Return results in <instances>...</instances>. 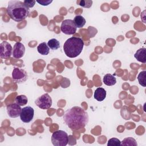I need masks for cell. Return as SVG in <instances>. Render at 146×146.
I'll return each mask as SVG.
<instances>
[{"instance_id": "cell-1", "label": "cell", "mask_w": 146, "mask_h": 146, "mask_svg": "<svg viewBox=\"0 0 146 146\" xmlns=\"http://www.w3.org/2000/svg\"><path fill=\"white\" fill-rule=\"evenodd\" d=\"M64 123L72 130L84 128L88 122V113L81 107H72L68 109L63 116Z\"/></svg>"}, {"instance_id": "cell-8", "label": "cell", "mask_w": 146, "mask_h": 146, "mask_svg": "<svg viewBox=\"0 0 146 146\" xmlns=\"http://www.w3.org/2000/svg\"><path fill=\"white\" fill-rule=\"evenodd\" d=\"M34 115V110L33 108L30 106H26L22 108V111L20 115L21 120L26 123L30 122Z\"/></svg>"}, {"instance_id": "cell-18", "label": "cell", "mask_w": 146, "mask_h": 146, "mask_svg": "<svg viewBox=\"0 0 146 146\" xmlns=\"http://www.w3.org/2000/svg\"><path fill=\"white\" fill-rule=\"evenodd\" d=\"M47 45L49 47V48L53 50H56L60 47L59 42L55 38H52L49 40L47 42Z\"/></svg>"}, {"instance_id": "cell-14", "label": "cell", "mask_w": 146, "mask_h": 146, "mask_svg": "<svg viewBox=\"0 0 146 146\" xmlns=\"http://www.w3.org/2000/svg\"><path fill=\"white\" fill-rule=\"evenodd\" d=\"M103 81L104 84L108 86H111L116 84V79L112 75L110 74H107L104 76Z\"/></svg>"}, {"instance_id": "cell-19", "label": "cell", "mask_w": 146, "mask_h": 146, "mask_svg": "<svg viewBox=\"0 0 146 146\" xmlns=\"http://www.w3.org/2000/svg\"><path fill=\"white\" fill-rule=\"evenodd\" d=\"M145 78H146V71H141L137 76V80H138L139 84L144 87H145L146 86Z\"/></svg>"}, {"instance_id": "cell-7", "label": "cell", "mask_w": 146, "mask_h": 146, "mask_svg": "<svg viewBox=\"0 0 146 146\" xmlns=\"http://www.w3.org/2000/svg\"><path fill=\"white\" fill-rule=\"evenodd\" d=\"M76 26L72 19H65L62 21L60 30L62 32L67 35H72L76 31Z\"/></svg>"}, {"instance_id": "cell-21", "label": "cell", "mask_w": 146, "mask_h": 146, "mask_svg": "<svg viewBox=\"0 0 146 146\" xmlns=\"http://www.w3.org/2000/svg\"><path fill=\"white\" fill-rule=\"evenodd\" d=\"M77 3L83 7H86V8H90L92 4V1L91 0H81L79 1H77Z\"/></svg>"}, {"instance_id": "cell-5", "label": "cell", "mask_w": 146, "mask_h": 146, "mask_svg": "<svg viewBox=\"0 0 146 146\" xmlns=\"http://www.w3.org/2000/svg\"><path fill=\"white\" fill-rule=\"evenodd\" d=\"M52 99L50 96L46 93L38 98L35 101V104L40 109L46 110L52 106Z\"/></svg>"}, {"instance_id": "cell-13", "label": "cell", "mask_w": 146, "mask_h": 146, "mask_svg": "<svg viewBox=\"0 0 146 146\" xmlns=\"http://www.w3.org/2000/svg\"><path fill=\"white\" fill-rule=\"evenodd\" d=\"M145 48H141L137 50V51L134 54V57L137 60L140 62L143 63H146V57H145Z\"/></svg>"}, {"instance_id": "cell-23", "label": "cell", "mask_w": 146, "mask_h": 146, "mask_svg": "<svg viewBox=\"0 0 146 146\" xmlns=\"http://www.w3.org/2000/svg\"><path fill=\"white\" fill-rule=\"evenodd\" d=\"M35 2H36V1H34V0H25L23 1V3H25V5L29 9L33 7L34 5L35 4Z\"/></svg>"}, {"instance_id": "cell-12", "label": "cell", "mask_w": 146, "mask_h": 146, "mask_svg": "<svg viewBox=\"0 0 146 146\" xmlns=\"http://www.w3.org/2000/svg\"><path fill=\"white\" fill-rule=\"evenodd\" d=\"M94 96L97 101L102 102L106 97V91L102 87H99L95 91Z\"/></svg>"}, {"instance_id": "cell-22", "label": "cell", "mask_w": 146, "mask_h": 146, "mask_svg": "<svg viewBox=\"0 0 146 146\" xmlns=\"http://www.w3.org/2000/svg\"><path fill=\"white\" fill-rule=\"evenodd\" d=\"M108 146H119L121 145V141L117 138H111L108 140V143H107Z\"/></svg>"}, {"instance_id": "cell-6", "label": "cell", "mask_w": 146, "mask_h": 146, "mask_svg": "<svg viewBox=\"0 0 146 146\" xmlns=\"http://www.w3.org/2000/svg\"><path fill=\"white\" fill-rule=\"evenodd\" d=\"M12 79L17 83H22L27 79V74L22 68L14 67L12 72Z\"/></svg>"}, {"instance_id": "cell-11", "label": "cell", "mask_w": 146, "mask_h": 146, "mask_svg": "<svg viewBox=\"0 0 146 146\" xmlns=\"http://www.w3.org/2000/svg\"><path fill=\"white\" fill-rule=\"evenodd\" d=\"M25 52V47L21 42H17L15 43L13 51V56L15 59H20L24 55Z\"/></svg>"}, {"instance_id": "cell-2", "label": "cell", "mask_w": 146, "mask_h": 146, "mask_svg": "<svg viewBox=\"0 0 146 146\" xmlns=\"http://www.w3.org/2000/svg\"><path fill=\"white\" fill-rule=\"evenodd\" d=\"M29 13V9L26 7L23 2L13 0L8 3L7 13L15 22H19L24 20L27 17Z\"/></svg>"}, {"instance_id": "cell-15", "label": "cell", "mask_w": 146, "mask_h": 146, "mask_svg": "<svg viewBox=\"0 0 146 146\" xmlns=\"http://www.w3.org/2000/svg\"><path fill=\"white\" fill-rule=\"evenodd\" d=\"M37 50L40 54L47 55L50 52V48L46 42H42L38 46Z\"/></svg>"}, {"instance_id": "cell-24", "label": "cell", "mask_w": 146, "mask_h": 146, "mask_svg": "<svg viewBox=\"0 0 146 146\" xmlns=\"http://www.w3.org/2000/svg\"><path fill=\"white\" fill-rule=\"evenodd\" d=\"M36 2L39 3L42 6H48L52 2V1L50 0H40V1H36Z\"/></svg>"}, {"instance_id": "cell-20", "label": "cell", "mask_w": 146, "mask_h": 146, "mask_svg": "<svg viewBox=\"0 0 146 146\" xmlns=\"http://www.w3.org/2000/svg\"><path fill=\"white\" fill-rule=\"evenodd\" d=\"M137 143L136 140L133 137H126L121 141V145H135L136 146Z\"/></svg>"}, {"instance_id": "cell-3", "label": "cell", "mask_w": 146, "mask_h": 146, "mask_svg": "<svg viewBox=\"0 0 146 146\" xmlns=\"http://www.w3.org/2000/svg\"><path fill=\"white\" fill-rule=\"evenodd\" d=\"M83 46L84 42L80 38L72 36L67 39L64 42L63 50L68 57L73 58L80 55Z\"/></svg>"}, {"instance_id": "cell-9", "label": "cell", "mask_w": 146, "mask_h": 146, "mask_svg": "<svg viewBox=\"0 0 146 146\" xmlns=\"http://www.w3.org/2000/svg\"><path fill=\"white\" fill-rule=\"evenodd\" d=\"M13 47L6 41H3L0 44V56L1 59L10 58L13 55Z\"/></svg>"}, {"instance_id": "cell-10", "label": "cell", "mask_w": 146, "mask_h": 146, "mask_svg": "<svg viewBox=\"0 0 146 146\" xmlns=\"http://www.w3.org/2000/svg\"><path fill=\"white\" fill-rule=\"evenodd\" d=\"M6 110L8 115L11 118H16L20 116L22 111L21 106L16 103L9 104L7 106Z\"/></svg>"}, {"instance_id": "cell-17", "label": "cell", "mask_w": 146, "mask_h": 146, "mask_svg": "<svg viewBox=\"0 0 146 146\" xmlns=\"http://www.w3.org/2000/svg\"><path fill=\"white\" fill-rule=\"evenodd\" d=\"M15 101L17 104L19 105L20 106H23L26 105L28 102V99L26 96L24 95H20L17 96L15 98Z\"/></svg>"}, {"instance_id": "cell-16", "label": "cell", "mask_w": 146, "mask_h": 146, "mask_svg": "<svg viewBox=\"0 0 146 146\" xmlns=\"http://www.w3.org/2000/svg\"><path fill=\"white\" fill-rule=\"evenodd\" d=\"M74 22L78 28L83 27L86 24V19L82 15H76L74 19Z\"/></svg>"}, {"instance_id": "cell-4", "label": "cell", "mask_w": 146, "mask_h": 146, "mask_svg": "<svg viewBox=\"0 0 146 146\" xmlns=\"http://www.w3.org/2000/svg\"><path fill=\"white\" fill-rule=\"evenodd\" d=\"M51 142L55 146H65L68 142V136L65 131L58 130L52 133Z\"/></svg>"}]
</instances>
